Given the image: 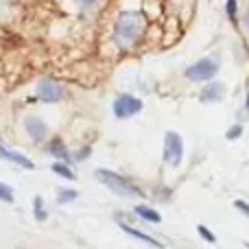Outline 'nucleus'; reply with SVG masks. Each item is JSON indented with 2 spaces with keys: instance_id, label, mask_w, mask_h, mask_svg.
Wrapping results in <instances>:
<instances>
[{
  "instance_id": "obj_1",
  "label": "nucleus",
  "mask_w": 249,
  "mask_h": 249,
  "mask_svg": "<svg viewBox=\"0 0 249 249\" xmlns=\"http://www.w3.org/2000/svg\"><path fill=\"white\" fill-rule=\"evenodd\" d=\"M144 29H146V20L142 13L124 11L118 16L116 24H114V39H116V44L121 48H131L144 35Z\"/></svg>"
},
{
  "instance_id": "obj_2",
  "label": "nucleus",
  "mask_w": 249,
  "mask_h": 249,
  "mask_svg": "<svg viewBox=\"0 0 249 249\" xmlns=\"http://www.w3.org/2000/svg\"><path fill=\"white\" fill-rule=\"evenodd\" d=\"M94 177L105 186L107 190H112L118 197H142V190L138 188L136 184H131L129 179H124L123 175L114 171H107V168H99L94 173Z\"/></svg>"
},
{
  "instance_id": "obj_3",
  "label": "nucleus",
  "mask_w": 249,
  "mask_h": 249,
  "mask_svg": "<svg viewBox=\"0 0 249 249\" xmlns=\"http://www.w3.org/2000/svg\"><path fill=\"white\" fill-rule=\"evenodd\" d=\"M216 72H219V61L212 59V57H206V59H199L197 64L186 68V79L195 81V83H201V81L214 79Z\"/></svg>"
},
{
  "instance_id": "obj_4",
  "label": "nucleus",
  "mask_w": 249,
  "mask_h": 249,
  "mask_svg": "<svg viewBox=\"0 0 249 249\" xmlns=\"http://www.w3.org/2000/svg\"><path fill=\"white\" fill-rule=\"evenodd\" d=\"M181 158H184V140L179 133L166 131L164 136V162L171 166H179Z\"/></svg>"
},
{
  "instance_id": "obj_5",
  "label": "nucleus",
  "mask_w": 249,
  "mask_h": 249,
  "mask_svg": "<svg viewBox=\"0 0 249 249\" xmlns=\"http://www.w3.org/2000/svg\"><path fill=\"white\" fill-rule=\"evenodd\" d=\"M142 112V101L133 94H121L114 101V116L116 118H131Z\"/></svg>"
},
{
  "instance_id": "obj_6",
  "label": "nucleus",
  "mask_w": 249,
  "mask_h": 249,
  "mask_svg": "<svg viewBox=\"0 0 249 249\" xmlns=\"http://www.w3.org/2000/svg\"><path fill=\"white\" fill-rule=\"evenodd\" d=\"M35 96L39 101H46V103H57V101L64 99V88L55 79H42L35 88Z\"/></svg>"
},
{
  "instance_id": "obj_7",
  "label": "nucleus",
  "mask_w": 249,
  "mask_h": 249,
  "mask_svg": "<svg viewBox=\"0 0 249 249\" xmlns=\"http://www.w3.org/2000/svg\"><path fill=\"white\" fill-rule=\"evenodd\" d=\"M24 131L26 136L31 138V140L35 142V144H39V142H44L48 138V133H51V129H48V124L42 121V118L37 116H29L24 121Z\"/></svg>"
},
{
  "instance_id": "obj_8",
  "label": "nucleus",
  "mask_w": 249,
  "mask_h": 249,
  "mask_svg": "<svg viewBox=\"0 0 249 249\" xmlns=\"http://www.w3.org/2000/svg\"><path fill=\"white\" fill-rule=\"evenodd\" d=\"M0 160H7V162H13V164H18V166L26 168V171H33V168H35V164L31 162V160L26 158V155L16 153V151L7 149V146H2V144H0Z\"/></svg>"
},
{
  "instance_id": "obj_9",
  "label": "nucleus",
  "mask_w": 249,
  "mask_h": 249,
  "mask_svg": "<svg viewBox=\"0 0 249 249\" xmlns=\"http://www.w3.org/2000/svg\"><path fill=\"white\" fill-rule=\"evenodd\" d=\"M121 228L124 230V232L129 234L131 238H136V241H142V243H146L149 247H155V249H164V245L158 241V238H153V236H149V234H144V232H140V230H136V228H131V225H121Z\"/></svg>"
},
{
  "instance_id": "obj_10",
  "label": "nucleus",
  "mask_w": 249,
  "mask_h": 249,
  "mask_svg": "<svg viewBox=\"0 0 249 249\" xmlns=\"http://www.w3.org/2000/svg\"><path fill=\"white\" fill-rule=\"evenodd\" d=\"M223 92H225L223 83H210V86L203 88L201 101H203V103H214V101H221V99H223Z\"/></svg>"
},
{
  "instance_id": "obj_11",
  "label": "nucleus",
  "mask_w": 249,
  "mask_h": 249,
  "mask_svg": "<svg viewBox=\"0 0 249 249\" xmlns=\"http://www.w3.org/2000/svg\"><path fill=\"white\" fill-rule=\"evenodd\" d=\"M46 151L51 155H55V158L59 160H70V153H68V146L64 144V140H59V138H53L51 142H48Z\"/></svg>"
},
{
  "instance_id": "obj_12",
  "label": "nucleus",
  "mask_w": 249,
  "mask_h": 249,
  "mask_svg": "<svg viewBox=\"0 0 249 249\" xmlns=\"http://www.w3.org/2000/svg\"><path fill=\"white\" fill-rule=\"evenodd\" d=\"M136 214L140 216L142 221H149V223H160V221H162L160 212L153 210V208H149V206H136Z\"/></svg>"
},
{
  "instance_id": "obj_13",
  "label": "nucleus",
  "mask_w": 249,
  "mask_h": 249,
  "mask_svg": "<svg viewBox=\"0 0 249 249\" xmlns=\"http://www.w3.org/2000/svg\"><path fill=\"white\" fill-rule=\"evenodd\" d=\"M53 173H57L59 177H64V179H70V181H74V171L68 166V164H64V162H55L53 164Z\"/></svg>"
},
{
  "instance_id": "obj_14",
  "label": "nucleus",
  "mask_w": 249,
  "mask_h": 249,
  "mask_svg": "<svg viewBox=\"0 0 249 249\" xmlns=\"http://www.w3.org/2000/svg\"><path fill=\"white\" fill-rule=\"evenodd\" d=\"M33 216L37 221H46V208H44V199L42 197H35L33 199Z\"/></svg>"
},
{
  "instance_id": "obj_15",
  "label": "nucleus",
  "mask_w": 249,
  "mask_h": 249,
  "mask_svg": "<svg viewBox=\"0 0 249 249\" xmlns=\"http://www.w3.org/2000/svg\"><path fill=\"white\" fill-rule=\"evenodd\" d=\"M77 197H79V193H77V190H72V188H61L59 193H57V201H59V203L74 201Z\"/></svg>"
},
{
  "instance_id": "obj_16",
  "label": "nucleus",
  "mask_w": 249,
  "mask_h": 249,
  "mask_svg": "<svg viewBox=\"0 0 249 249\" xmlns=\"http://www.w3.org/2000/svg\"><path fill=\"white\" fill-rule=\"evenodd\" d=\"M0 201L4 203H13V188L4 181H0Z\"/></svg>"
},
{
  "instance_id": "obj_17",
  "label": "nucleus",
  "mask_w": 249,
  "mask_h": 249,
  "mask_svg": "<svg viewBox=\"0 0 249 249\" xmlns=\"http://www.w3.org/2000/svg\"><path fill=\"white\" fill-rule=\"evenodd\" d=\"M197 232L201 234V238H203V241H208V243H216V236L210 232V230L206 228V225H197Z\"/></svg>"
},
{
  "instance_id": "obj_18",
  "label": "nucleus",
  "mask_w": 249,
  "mask_h": 249,
  "mask_svg": "<svg viewBox=\"0 0 249 249\" xmlns=\"http://www.w3.org/2000/svg\"><path fill=\"white\" fill-rule=\"evenodd\" d=\"M225 11H228V18L230 20H236V13H238V4L236 0H228V4H225Z\"/></svg>"
},
{
  "instance_id": "obj_19",
  "label": "nucleus",
  "mask_w": 249,
  "mask_h": 249,
  "mask_svg": "<svg viewBox=\"0 0 249 249\" xmlns=\"http://www.w3.org/2000/svg\"><path fill=\"white\" fill-rule=\"evenodd\" d=\"M241 133H243V127L241 124H234L228 131V140H236V138H241Z\"/></svg>"
},
{
  "instance_id": "obj_20",
  "label": "nucleus",
  "mask_w": 249,
  "mask_h": 249,
  "mask_svg": "<svg viewBox=\"0 0 249 249\" xmlns=\"http://www.w3.org/2000/svg\"><path fill=\"white\" fill-rule=\"evenodd\" d=\"M74 2H77L83 11H90L92 7H96V4H99V0H74Z\"/></svg>"
},
{
  "instance_id": "obj_21",
  "label": "nucleus",
  "mask_w": 249,
  "mask_h": 249,
  "mask_svg": "<svg viewBox=\"0 0 249 249\" xmlns=\"http://www.w3.org/2000/svg\"><path fill=\"white\" fill-rule=\"evenodd\" d=\"M234 208H236V210H241L243 214H247L249 216V206L245 201H241V199H238V201H234Z\"/></svg>"
},
{
  "instance_id": "obj_22",
  "label": "nucleus",
  "mask_w": 249,
  "mask_h": 249,
  "mask_svg": "<svg viewBox=\"0 0 249 249\" xmlns=\"http://www.w3.org/2000/svg\"><path fill=\"white\" fill-rule=\"evenodd\" d=\"M90 153H92V149H90V146H86L83 151H79V153H77V160H86V158H90Z\"/></svg>"
},
{
  "instance_id": "obj_23",
  "label": "nucleus",
  "mask_w": 249,
  "mask_h": 249,
  "mask_svg": "<svg viewBox=\"0 0 249 249\" xmlns=\"http://www.w3.org/2000/svg\"><path fill=\"white\" fill-rule=\"evenodd\" d=\"M245 107L249 109V94H247V101H245Z\"/></svg>"
}]
</instances>
